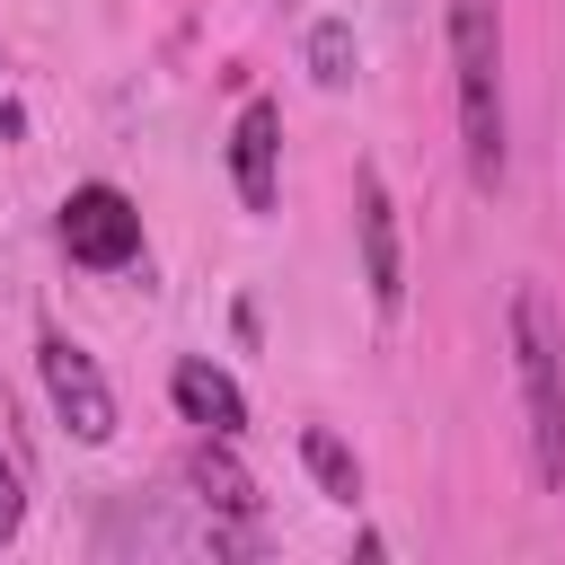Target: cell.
Masks as SVG:
<instances>
[{
  "label": "cell",
  "mask_w": 565,
  "mask_h": 565,
  "mask_svg": "<svg viewBox=\"0 0 565 565\" xmlns=\"http://www.w3.org/2000/svg\"><path fill=\"white\" fill-rule=\"evenodd\" d=\"M35 371H44V397H53V415L71 424V441H115V388H106V371L88 362V344H71L62 327H44V344H35Z\"/></svg>",
  "instance_id": "4"
},
{
  "label": "cell",
  "mask_w": 565,
  "mask_h": 565,
  "mask_svg": "<svg viewBox=\"0 0 565 565\" xmlns=\"http://www.w3.org/2000/svg\"><path fill=\"white\" fill-rule=\"evenodd\" d=\"M168 397H177V415H185L194 433H221V441L247 433V388H238L221 362H203V353H185V362L168 371Z\"/></svg>",
  "instance_id": "7"
},
{
  "label": "cell",
  "mask_w": 565,
  "mask_h": 565,
  "mask_svg": "<svg viewBox=\"0 0 565 565\" xmlns=\"http://www.w3.org/2000/svg\"><path fill=\"white\" fill-rule=\"evenodd\" d=\"M503 335H512V380H521L530 477H539V494H556V486H565V327H556V309H547L539 282L512 291Z\"/></svg>",
  "instance_id": "2"
},
{
  "label": "cell",
  "mask_w": 565,
  "mask_h": 565,
  "mask_svg": "<svg viewBox=\"0 0 565 565\" xmlns=\"http://www.w3.org/2000/svg\"><path fill=\"white\" fill-rule=\"evenodd\" d=\"M26 530V486H18V459H9V441H0V547Z\"/></svg>",
  "instance_id": "11"
},
{
  "label": "cell",
  "mask_w": 565,
  "mask_h": 565,
  "mask_svg": "<svg viewBox=\"0 0 565 565\" xmlns=\"http://www.w3.org/2000/svg\"><path fill=\"white\" fill-rule=\"evenodd\" d=\"M309 79H318V88H344V79H353V26H344V18H318V26H309Z\"/></svg>",
  "instance_id": "10"
},
{
  "label": "cell",
  "mask_w": 565,
  "mask_h": 565,
  "mask_svg": "<svg viewBox=\"0 0 565 565\" xmlns=\"http://www.w3.org/2000/svg\"><path fill=\"white\" fill-rule=\"evenodd\" d=\"M300 459H309V477H318V494H327V503H362V459H353L327 424H309V433H300Z\"/></svg>",
  "instance_id": "9"
},
{
  "label": "cell",
  "mask_w": 565,
  "mask_h": 565,
  "mask_svg": "<svg viewBox=\"0 0 565 565\" xmlns=\"http://www.w3.org/2000/svg\"><path fill=\"white\" fill-rule=\"evenodd\" d=\"M185 486H194L212 512H238V521L256 512V486H247V468L230 459V441H221V433H203V441L185 450Z\"/></svg>",
  "instance_id": "8"
},
{
  "label": "cell",
  "mask_w": 565,
  "mask_h": 565,
  "mask_svg": "<svg viewBox=\"0 0 565 565\" xmlns=\"http://www.w3.org/2000/svg\"><path fill=\"white\" fill-rule=\"evenodd\" d=\"M230 185L247 212H274L282 203V106L274 97H247L238 124H230Z\"/></svg>",
  "instance_id": "6"
},
{
  "label": "cell",
  "mask_w": 565,
  "mask_h": 565,
  "mask_svg": "<svg viewBox=\"0 0 565 565\" xmlns=\"http://www.w3.org/2000/svg\"><path fill=\"white\" fill-rule=\"evenodd\" d=\"M450 97H459L468 185L494 194L503 159H512V124H503V9L494 0H450Z\"/></svg>",
  "instance_id": "1"
},
{
  "label": "cell",
  "mask_w": 565,
  "mask_h": 565,
  "mask_svg": "<svg viewBox=\"0 0 565 565\" xmlns=\"http://www.w3.org/2000/svg\"><path fill=\"white\" fill-rule=\"evenodd\" d=\"M53 230H62V256L88 265V274H124V265H141V212H132V194L106 185V177L71 185Z\"/></svg>",
  "instance_id": "3"
},
{
  "label": "cell",
  "mask_w": 565,
  "mask_h": 565,
  "mask_svg": "<svg viewBox=\"0 0 565 565\" xmlns=\"http://www.w3.org/2000/svg\"><path fill=\"white\" fill-rule=\"evenodd\" d=\"M353 238H362V282H371V309L397 318L406 309V247H397V203H388V177L362 159L353 168Z\"/></svg>",
  "instance_id": "5"
}]
</instances>
